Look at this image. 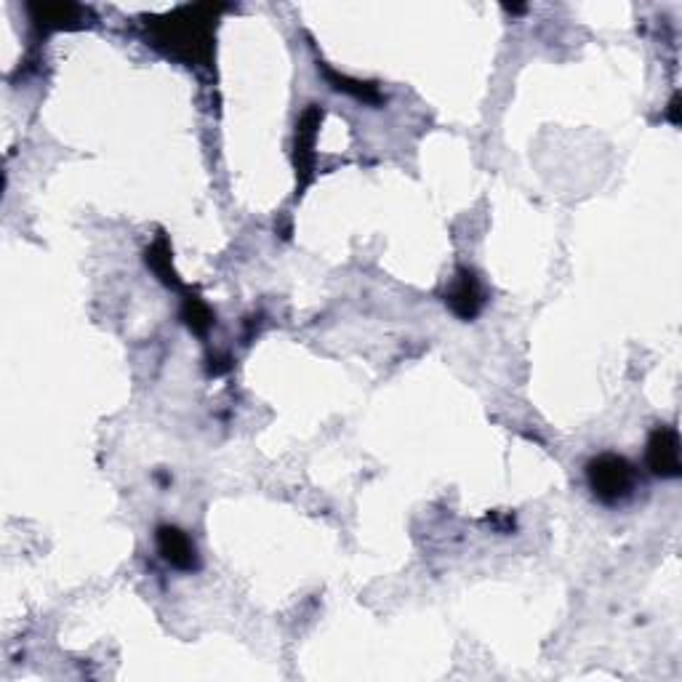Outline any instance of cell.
Returning <instances> with one entry per match:
<instances>
[{"label":"cell","mask_w":682,"mask_h":682,"mask_svg":"<svg viewBox=\"0 0 682 682\" xmlns=\"http://www.w3.org/2000/svg\"><path fill=\"white\" fill-rule=\"evenodd\" d=\"M445 304L451 307V312L461 320L477 318V312L483 310V288H480V280L475 278V272L459 270L456 278H453L448 294H445Z\"/></svg>","instance_id":"obj_5"},{"label":"cell","mask_w":682,"mask_h":682,"mask_svg":"<svg viewBox=\"0 0 682 682\" xmlns=\"http://www.w3.org/2000/svg\"><path fill=\"white\" fill-rule=\"evenodd\" d=\"M326 78L334 83V88H339V91H344V94L357 96V99H363V102H379L381 99L379 91H376L373 86L360 83V80H349V78H344V75H336L334 70H326Z\"/></svg>","instance_id":"obj_10"},{"label":"cell","mask_w":682,"mask_h":682,"mask_svg":"<svg viewBox=\"0 0 682 682\" xmlns=\"http://www.w3.org/2000/svg\"><path fill=\"white\" fill-rule=\"evenodd\" d=\"M155 544H158L160 557L176 571H195L200 565L195 541L176 525H160L155 531Z\"/></svg>","instance_id":"obj_4"},{"label":"cell","mask_w":682,"mask_h":682,"mask_svg":"<svg viewBox=\"0 0 682 682\" xmlns=\"http://www.w3.org/2000/svg\"><path fill=\"white\" fill-rule=\"evenodd\" d=\"M635 467L619 453H600L587 464V485L592 496L603 504H619L635 491Z\"/></svg>","instance_id":"obj_2"},{"label":"cell","mask_w":682,"mask_h":682,"mask_svg":"<svg viewBox=\"0 0 682 682\" xmlns=\"http://www.w3.org/2000/svg\"><path fill=\"white\" fill-rule=\"evenodd\" d=\"M224 6H182L171 14L147 19V35L155 48L184 64H211L216 19Z\"/></svg>","instance_id":"obj_1"},{"label":"cell","mask_w":682,"mask_h":682,"mask_svg":"<svg viewBox=\"0 0 682 682\" xmlns=\"http://www.w3.org/2000/svg\"><path fill=\"white\" fill-rule=\"evenodd\" d=\"M645 461H648V469L656 477H664V480L680 477L682 464L677 429L667 427V424H659L653 429L651 440H648V451H645Z\"/></svg>","instance_id":"obj_3"},{"label":"cell","mask_w":682,"mask_h":682,"mask_svg":"<svg viewBox=\"0 0 682 682\" xmlns=\"http://www.w3.org/2000/svg\"><path fill=\"white\" fill-rule=\"evenodd\" d=\"M147 264H150L155 275H158L166 286H176V275L171 270V251H168L166 240H158L155 246L147 251Z\"/></svg>","instance_id":"obj_8"},{"label":"cell","mask_w":682,"mask_h":682,"mask_svg":"<svg viewBox=\"0 0 682 682\" xmlns=\"http://www.w3.org/2000/svg\"><path fill=\"white\" fill-rule=\"evenodd\" d=\"M320 120H323V110L320 107H310L299 120V131H296V168L302 174V187L310 182V168H312V147L318 139Z\"/></svg>","instance_id":"obj_7"},{"label":"cell","mask_w":682,"mask_h":682,"mask_svg":"<svg viewBox=\"0 0 682 682\" xmlns=\"http://www.w3.org/2000/svg\"><path fill=\"white\" fill-rule=\"evenodd\" d=\"M32 22L43 30H72L78 27L75 22H83L86 11L72 3H32L27 6Z\"/></svg>","instance_id":"obj_6"},{"label":"cell","mask_w":682,"mask_h":682,"mask_svg":"<svg viewBox=\"0 0 682 682\" xmlns=\"http://www.w3.org/2000/svg\"><path fill=\"white\" fill-rule=\"evenodd\" d=\"M182 318L195 334H206L208 328H211V323H214V315H211V310H208L200 299H187V302H184Z\"/></svg>","instance_id":"obj_9"},{"label":"cell","mask_w":682,"mask_h":682,"mask_svg":"<svg viewBox=\"0 0 682 682\" xmlns=\"http://www.w3.org/2000/svg\"><path fill=\"white\" fill-rule=\"evenodd\" d=\"M677 99H672V104H669V118H672V123H680V118H677Z\"/></svg>","instance_id":"obj_11"}]
</instances>
